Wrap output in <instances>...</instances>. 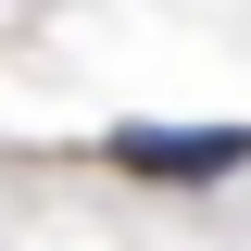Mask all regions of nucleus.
Returning <instances> with one entry per match:
<instances>
[{
	"label": "nucleus",
	"mask_w": 251,
	"mask_h": 251,
	"mask_svg": "<svg viewBox=\"0 0 251 251\" xmlns=\"http://www.w3.org/2000/svg\"><path fill=\"white\" fill-rule=\"evenodd\" d=\"M100 163H126V176H151V188H214V176L251 163V126H113Z\"/></svg>",
	"instance_id": "nucleus-1"
}]
</instances>
